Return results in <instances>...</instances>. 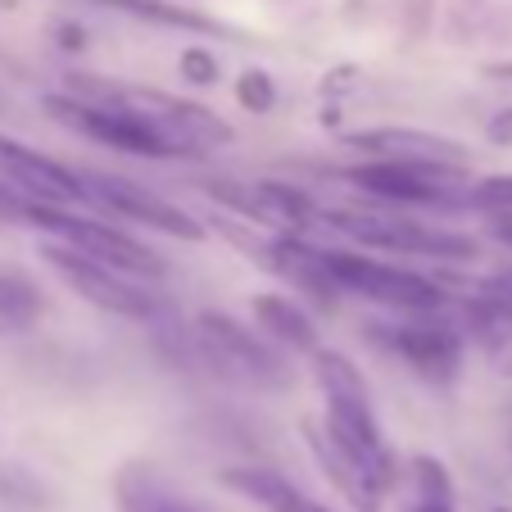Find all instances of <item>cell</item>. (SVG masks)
<instances>
[{"instance_id":"cb8c5ba5","label":"cell","mask_w":512,"mask_h":512,"mask_svg":"<svg viewBox=\"0 0 512 512\" xmlns=\"http://www.w3.org/2000/svg\"><path fill=\"white\" fill-rule=\"evenodd\" d=\"M463 204H472V209H481V213H508L512 209V173L472 182V191H467Z\"/></svg>"},{"instance_id":"1f68e13d","label":"cell","mask_w":512,"mask_h":512,"mask_svg":"<svg viewBox=\"0 0 512 512\" xmlns=\"http://www.w3.org/2000/svg\"><path fill=\"white\" fill-rule=\"evenodd\" d=\"M485 78H499V82H512V59H503V64H485Z\"/></svg>"},{"instance_id":"8fae6325","label":"cell","mask_w":512,"mask_h":512,"mask_svg":"<svg viewBox=\"0 0 512 512\" xmlns=\"http://www.w3.org/2000/svg\"><path fill=\"white\" fill-rule=\"evenodd\" d=\"M82 177H87L91 204L109 209L114 218H123V223L155 227V232L177 236V241H204V223L191 218L182 204L164 200V195H155V191H145V186L127 182V177H109V173H82Z\"/></svg>"},{"instance_id":"6da1fadb","label":"cell","mask_w":512,"mask_h":512,"mask_svg":"<svg viewBox=\"0 0 512 512\" xmlns=\"http://www.w3.org/2000/svg\"><path fill=\"white\" fill-rule=\"evenodd\" d=\"M313 381L327 395V431L340 449H345L354 463H363V472L381 485V490H395L399 481V463L390 454L381 422L368 404V386L358 377V368L336 349H313Z\"/></svg>"},{"instance_id":"7c38bea8","label":"cell","mask_w":512,"mask_h":512,"mask_svg":"<svg viewBox=\"0 0 512 512\" xmlns=\"http://www.w3.org/2000/svg\"><path fill=\"white\" fill-rule=\"evenodd\" d=\"M386 331L390 336H381V340H386L422 381L449 386V381L463 372L467 340L454 322H404V327H386Z\"/></svg>"},{"instance_id":"e0dca14e","label":"cell","mask_w":512,"mask_h":512,"mask_svg":"<svg viewBox=\"0 0 512 512\" xmlns=\"http://www.w3.org/2000/svg\"><path fill=\"white\" fill-rule=\"evenodd\" d=\"M463 313H467L472 340L481 345V354L490 358V368L499 372V377H512V304L472 295Z\"/></svg>"},{"instance_id":"9a60e30c","label":"cell","mask_w":512,"mask_h":512,"mask_svg":"<svg viewBox=\"0 0 512 512\" xmlns=\"http://www.w3.org/2000/svg\"><path fill=\"white\" fill-rule=\"evenodd\" d=\"M340 145L368 159H422V164H467V145L454 136L422 132V127H368L340 136Z\"/></svg>"},{"instance_id":"d6986e66","label":"cell","mask_w":512,"mask_h":512,"mask_svg":"<svg viewBox=\"0 0 512 512\" xmlns=\"http://www.w3.org/2000/svg\"><path fill=\"white\" fill-rule=\"evenodd\" d=\"M114 494H118V508L123 512H200L195 503H186L182 494H173L150 467H141V463H127L123 472H118Z\"/></svg>"},{"instance_id":"d6a6232c","label":"cell","mask_w":512,"mask_h":512,"mask_svg":"<svg viewBox=\"0 0 512 512\" xmlns=\"http://www.w3.org/2000/svg\"><path fill=\"white\" fill-rule=\"evenodd\" d=\"M494 512H512V508H494Z\"/></svg>"},{"instance_id":"83f0119b","label":"cell","mask_w":512,"mask_h":512,"mask_svg":"<svg viewBox=\"0 0 512 512\" xmlns=\"http://www.w3.org/2000/svg\"><path fill=\"white\" fill-rule=\"evenodd\" d=\"M490 236L512 250V209L508 213H490Z\"/></svg>"},{"instance_id":"4fadbf2b","label":"cell","mask_w":512,"mask_h":512,"mask_svg":"<svg viewBox=\"0 0 512 512\" xmlns=\"http://www.w3.org/2000/svg\"><path fill=\"white\" fill-rule=\"evenodd\" d=\"M0 177L14 182L19 191L37 195L46 204H78V200H91L87 191V177L64 168L59 159H46L41 150L32 145L14 141V136H0Z\"/></svg>"},{"instance_id":"4316f807","label":"cell","mask_w":512,"mask_h":512,"mask_svg":"<svg viewBox=\"0 0 512 512\" xmlns=\"http://www.w3.org/2000/svg\"><path fill=\"white\" fill-rule=\"evenodd\" d=\"M476 295H485V300H503V304H512V263L508 268H499V272H490V277L476 286Z\"/></svg>"},{"instance_id":"d4e9b609","label":"cell","mask_w":512,"mask_h":512,"mask_svg":"<svg viewBox=\"0 0 512 512\" xmlns=\"http://www.w3.org/2000/svg\"><path fill=\"white\" fill-rule=\"evenodd\" d=\"M0 499L14 503V508H37V503H46V490L37 485V476L0 467Z\"/></svg>"},{"instance_id":"ac0fdd59","label":"cell","mask_w":512,"mask_h":512,"mask_svg":"<svg viewBox=\"0 0 512 512\" xmlns=\"http://www.w3.org/2000/svg\"><path fill=\"white\" fill-rule=\"evenodd\" d=\"M254 322H259V331H268V336L286 349H300V354L322 349L313 318L290 300V295H254Z\"/></svg>"},{"instance_id":"7a4b0ae2","label":"cell","mask_w":512,"mask_h":512,"mask_svg":"<svg viewBox=\"0 0 512 512\" xmlns=\"http://www.w3.org/2000/svg\"><path fill=\"white\" fill-rule=\"evenodd\" d=\"M195 354L204 368H213L223 381L245 390H277L290 381L286 358L268 345L263 336H254L241 318L223 309H204L195 313Z\"/></svg>"},{"instance_id":"ba28073f","label":"cell","mask_w":512,"mask_h":512,"mask_svg":"<svg viewBox=\"0 0 512 512\" xmlns=\"http://www.w3.org/2000/svg\"><path fill=\"white\" fill-rule=\"evenodd\" d=\"M331 227L358 241L363 250H386V254H422V259H449L463 263L476 259L472 236L445 232L435 223H417V218H386V213H331Z\"/></svg>"},{"instance_id":"603a6c76","label":"cell","mask_w":512,"mask_h":512,"mask_svg":"<svg viewBox=\"0 0 512 512\" xmlns=\"http://www.w3.org/2000/svg\"><path fill=\"white\" fill-rule=\"evenodd\" d=\"M236 100H241V109H250V114H268V109L277 105V87H272V78L263 68H245L241 78H236Z\"/></svg>"},{"instance_id":"9c48e42d","label":"cell","mask_w":512,"mask_h":512,"mask_svg":"<svg viewBox=\"0 0 512 512\" xmlns=\"http://www.w3.org/2000/svg\"><path fill=\"white\" fill-rule=\"evenodd\" d=\"M46 263L78 290L82 300H91L105 313H118V318H132V322H150L159 313V300L136 277H127V272L109 268V263L91 259V254L73 250V245H64V241L46 245Z\"/></svg>"},{"instance_id":"30bf717a","label":"cell","mask_w":512,"mask_h":512,"mask_svg":"<svg viewBox=\"0 0 512 512\" xmlns=\"http://www.w3.org/2000/svg\"><path fill=\"white\" fill-rule=\"evenodd\" d=\"M209 200H218L223 209L241 213L245 223L268 227V232H300L318 218V204L286 182H236V177H218L204 182Z\"/></svg>"},{"instance_id":"2e32d148","label":"cell","mask_w":512,"mask_h":512,"mask_svg":"<svg viewBox=\"0 0 512 512\" xmlns=\"http://www.w3.org/2000/svg\"><path fill=\"white\" fill-rule=\"evenodd\" d=\"M218 481L227 490H236L241 499L259 503L263 512H336L327 503H318L313 494H304L300 485H290V476L272 472V467H227Z\"/></svg>"},{"instance_id":"4dcf8cb0","label":"cell","mask_w":512,"mask_h":512,"mask_svg":"<svg viewBox=\"0 0 512 512\" xmlns=\"http://www.w3.org/2000/svg\"><path fill=\"white\" fill-rule=\"evenodd\" d=\"M413 512H454V499H417Z\"/></svg>"},{"instance_id":"3957f363","label":"cell","mask_w":512,"mask_h":512,"mask_svg":"<svg viewBox=\"0 0 512 512\" xmlns=\"http://www.w3.org/2000/svg\"><path fill=\"white\" fill-rule=\"evenodd\" d=\"M73 96L82 100H114V105H127L136 114L155 118L177 145H182L186 155H204V150H218V145L232 141V127L223 118L213 114V109L195 105V100H182V96H168V91H150V87H114V82H96L91 73H73L68 78Z\"/></svg>"},{"instance_id":"5b68a950","label":"cell","mask_w":512,"mask_h":512,"mask_svg":"<svg viewBox=\"0 0 512 512\" xmlns=\"http://www.w3.org/2000/svg\"><path fill=\"white\" fill-rule=\"evenodd\" d=\"M23 227H41V232H50L55 241L73 245V250H82V254H91V259L109 263V268L127 272V277H164L168 272L164 254H155L145 241L118 232L114 223H100V218H78V213H68V204L32 200L28 223Z\"/></svg>"},{"instance_id":"484cf974","label":"cell","mask_w":512,"mask_h":512,"mask_svg":"<svg viewBox=\"0 0 512 512\" xmlns=\"http://www.w3.org/2000/svg\"><path fill=\"white\" fill-rule=\"evenodd\" d=\"M177 73H182V82H191V87H213V82H218V55H209L204 46H186L182 55H177Z\"/></svg>"},{"instance_id":"f1b7e54d","label":"cell","mask_w":512,"mask_h":512,"mask_svg":"<svg viewBox=\"0 0 512 512\" xmlns=\"http://www.w3.org/2000/svg\"><path fill=\"white\" fill-rule=\"evenodd\" d=\"M490 141H512V114L494 118V123H490Z\"/></svg>"},{"instance_id":"ffe728a7","label":"cell","mask_w":512,"mask_h":512,"mask_svg":"<svg viewBox=\"0 0 512 512\" xmlns=\"http://www.w3.org/2000/svg\"><path fill=\"white\" fill-rule=\"evenodd\" d=\"M41 309H46V300H41V286L28 272H0V340L32 331Z\"/></svg>"},{"instance_id":"44dd1931","label":"cell","mask_w":512,"mask_h":512,"mask_svg":"<svg viewBox=\"0 0 512 512\" xmlns=\"http://www.w3.org/2000/svg\"><path fill=\"white\" fill-rule=\"evenodd\" d=\"M91 5H105V10H123L132 19H150L164 23V28H186V32H218V19L191 10V5H173V0H91Z\"/></svg>"},{"instance_id":"277c9868","label":"cell","mask_w":512,"mask_h":512,"mask_svg":"<svg viewBox=\"0 0 512 512\" xmlns=\"http://www.w3.org/2000/svg\"><path fill=\"white\" fill-rule=\"evenodd\" d=\"M46 114L55 123L82 132L87 141H100L109 150H123V155L136 159H177L186 155L182 145L155 123V118L136 114L127 105H114V100H82V96H46Z\"/></svg>"},{"instance_id":"7402d4cb","label":"cell","mask_w":512,"mask_h":512,"mask_svg":"<svg viewBox=\"0 0 512 512\" xmlns=\"http://www.w3.org/2000/svg\"><path fill=\"white\" fill-rule=\"evenodd\" d=\"M413 485H417V499H454V481H449V467L431 454H417L413 458Z\"/></svg>"},{"instance_id":"f546056e","label":"cell","mask_w":512,"mask_h":512,"mask_svg":"<svg viewBox=\"0 0 512 512\" xmlns=\"http://www.w3.org/2000/svg\"><path fill=\"white\" fill-rule=\"evenodd\" d=\"M59 37H64L59 46H73V50L82 46V28H78V23H59Z\"/></svg>"},{"instance_id":"5bb4252c","label":"cell","mask_w":512,"mask_h":512,"mask_svg":"<svg viewBox=\"0 0 512 512\" xmlns=\"http://www.w3.org/2000/svg\"><path fill=\"white\" fill-rule=\"evenodd\" d=\"M300 435H304V445H309L313 463H318V472L327 476L331 485H336V494L349 503V508H354V512H381V503H386V490H381V485L372 481L368 472H363V463H354V458H349L345 449L331 440L327 422H318V417H304Z\"/></svg>"},{"instance_id":"8992f818","label":"cell","mask_w":512,"mask_h":512,"mask_svg":"<svg viewBox=\"0 0 512 512\" xmlns=\"http://www.w3.org/2000/svg\"><path fill=\"white\" fill-rule=\"evenodd\" d=\"M340 177L377 200L413 204V209H422V204L449 209V204H463L472 191L467 164H422V159H363Z\"/></svg>"},{"instance_id":"52a82bcc","label":"cell","mask_w":512,"mask_h":512,"mask_svg":"<svg viewBox=\"0 0 512 512\" xmlns=\"http://www.w3.org/2000/svg\"><path fill=\"white\" fill-rule=\"evenodd\" d=\"M322 254H327V268L340 281V290H354V295H363L372 304L404 309V313H435L445 309L449 300L445 286L422 277V272L395 268V263L368 259V254H354V250H322Z\"/></svg>"}]
</instances>
